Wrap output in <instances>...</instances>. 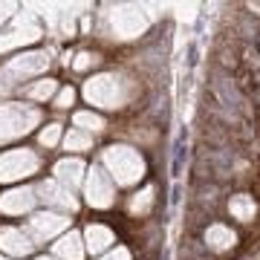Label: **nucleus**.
Wrapping results in <instances>:
<instances>
[{"instance_id":"obj_1","label":"nucleus","mask_w":260,"mask_h":260,"mask_svg":"<svg viewBox=\"0 0 260 260\" xmlns=\"http://www.w3.org/2000/svg\"><path fill=\"white\" fill-rule=\"evenodd\" d=\"M107 165L113 168V177H119V182H133V179L142 177V159L130 148H110L107 150Z\"/></svg>"},{"instance_id":"obj_2","label":"nucleus","mask_w":260,"mask_h":260,"mask_svg":"<svg viewBox=\"0 0 260 260\" xmlns=\"http://www.w3.org/2000/svg\"><path fill=\"white\" fill-rule=\"evenodd\" d=\"M35 156L26 153V150H15V153H6L0 159V179H15V177H26L29 171H35Z\"/></svg>"},{"instance_id":"obj_3","label":"nucleus","mask_w":260,"mask_h":260,"mask_svg":"<svg viewBox=\"0 0 260 260\" xmlns=\"http://www.w3.org/2000/svg\"><path fill=\"white\" fill-rule=\"evenodd\" d=\"M87 99L102 107H116V78H95L87 84Z\"/></svg>"},{"instance_id":"obj_4","label":"nucleus","mask_w":260,"mask_h":260,"mask_svg":"<svg viewBox=\"0 0 260 260\" xmlns=\"http://www.w3.org/2000/svg\"><path fill=\"white\" fill-rule=\"evenodd\" d=\"M87 191H90V203H93V205H110L113 185L104 179V174L99 171V168H93V177H90V185H87Z\"/></svg>"},{"instance_id":"obj_5","label":"nucleus","mask_w":260,"mask_h":260,"mask_svg":"<svg viewBox=\"0 0 260 260\" xmlns=\"http://www.w3.org/2000/svg\"><path fill=\"white\" fill-rule=\"evenodd\" d=\"M205 240H208V246H211L214 251H225L234 246V232L232 229H225V225H211L208 229V234H205Z\"/></svg>"},{"instance_id":"obj_6","label":"nucleus","mask_w":260,"mask_h":260,"mask_svg":"<svg viewBox=\"0 0 260 260\" xmlns=\"http://www.w3.org/2000/svg\"><path fill=\"white\" fill-rule=\"evenodd\" d=\"M229 208H232V214L237 217V220H243V223H249L251 217H254V200H251L249 194H237L232 197V203H229Z\"/></svg>"},{"instance_id":"obj_7","label":"nucleus","mask_w":260,"mask_h":260,"mask_svg":"<svg viewBox=\"0 0 260 260\" xmlns=\"http://www.w3.org/2000/svg\"><path fill=\"white\" fill-rule=\"evenodd\" d=\"M41 194H44V200H49V203H58V205H64V208H70V211L75 208L73 194H67V191H58L55 182H44V185H41Z\"/></svg>"},{"instance_id":"obj_8","label":"nucleus","mask_w":260,"mask_h":260,"mask_svg":"<svg viewBox=\"0 0 260 260\" xmlns=\"http://www.w3.org/2000/svg\"><path fill=\"white\" fill-rule=\"evenodd\" d=\"M0 240H3V246H6L9 251H18V254H20V251L32 249V243H29L20 232H15V229H6V232L0 234Z\"/></svg>"},{"instance_id":"obj_9","label":"nucleus","mask_w":260,"mask_h":260,"mask_svg":"<svg viewBox=\"0 0 260 260\" xmlns=\"http://www.w3.org/2000/svg\"><path fill=\"white\" fill-rule=\"evenodd\" d=\"M87 240H90V249L93 251H102L107 243H113V234L104 229V225H90L87 229Z\"/></svg>"},{"instance_id":"obj_10","label":"nucleus","mask_w":260,"mask_h":260,"mask_svg":"<svg viewBox=\"0 0 260 260\" xmlns=\"http://www.w3.org/2000/svg\"><path fill=\"white\" fill-rule=\"evenodd\" d=\"M32 225H35L38 232H44V234H52V232H58V229H64L67 225V220H61V217H52V214H41V217H35L32 220Z\"/></svg>"},{"instance_id":"obj_11","label":"nucleus","mask_w":260,"mask_h":260,"mask_svg":"<svg viewBox=\"0 0 260 260\" xmlns=\"http://www.w3.org/2000/svg\"><path fill=\"white\" fill-rule=\"evenodd\" d=\"M12 200H3V208L6 211H26L29 205H32V194L29 191H15V194H9Z\"/></svg>"},{"instance_id":"obj_12","label":"nucleus","mask_w":260,"mask_h":260,"mask_svg":"<svg viewBox=\"0 0 260 260\" xmlns=\"http://www.w3.org/2000/svg\"><path fill=\"white\" fill-rule=\"evenodd\" d=\"M58 171V179H61V182H70V185H75V182H78V174H81V162H61V165L55 168Z\"/></svg>"},{"instance_id":"obj_13","label":"nucleus","mask_w":260,"mask_h":260,"mask_svg":"<svg viewBox=\"0 0 260 260\" xmlns=\"http://www.w3.org/2000/svg\"><path fill=\"white\" fill-rule=\"evenodd\" d=\"M58 254L67 260H81V249H78V237L75 234H70V237H64V240L58 243Z\"/></svg>"},{"instance_id":"obj_14","label":"nucleus","mask_w":260,"mask_h":260,"mask_svg":"<svg viewBox=\"0 0 260 260\" xmlns=\"http://www.w3.org/2000/svg\"><path fill=\"white\" fill-rule=\"evenodd\" d=\"M75 124H81V127H87V130H102L104 127L102 116H93V113H78V116H75Z\"/></svg>"},{"instance_id":"obj_15","label":"nucleus","mask_w":260,"mask_h":260,"mask_svg":"<svg viewBox=\"0 0 260 260\" xmlns=\"http://www.w3.org/2000/svg\"><path fill=\"white\" fill-rule=\"evenodd\" d=\"M87 145H90V139H87L84 133H78V130H73V133L67 136V148L70 150H84Z\"/></svg>"},{"instance_id":"obj_16","label":"nucleus","mask_w":260,"mask_h":260,"mask_svg":"<svg viewBox=\"0 0 260 260\" xmlns=\"http://www.w3.org/2000/svg\"><path fill=\"white\" fill-rule=\"evenodd\" d=\"M52 90H55V81H41V84L35 87V90H29V93L38 95V99H47V95L52 93Z\"/></svg>"},{"instance_id":"obj_17","label":"nucleus","mask_w":260,"mask_h":260,"mask_svg":"<svg viewBox=\"0 0 260 260\" xmlns=\"http://www.w3.org/2000/svg\"><path fill=\"white\" fill-rule=\"evenodd\" d=\"M58 130H61L58 124H52V127H47L44 133H41V142H44V145H55V142H58Z\"/></svg>"},{"instance_id":"obj_18","label":"nucleus","mask_w":260,"mask_h":260,"mask_svg":"<svg viewBox=\"0 0 260 260\" xmlns=\"http://www.w3.org/2000/svg\"><path fill=\"white\" fill-rule=\"evenodd\" d=\"M67 104H73V90H64L58 95V107H67Z\"/></svg>"},{"instance_id":"obj_19","label":"nucleus","mask_w":260,"mask_h":260,"mask_svg":"<svg viewBox=\"0 0 260 260\" xmlns=\"http://www.w3.org/2000/svg\"><path fill=\"white\" fill-rule=\"evenodd\" d=\"M104 260H130V257H127V251L124 249H119V251H113V254H107Z\"/></svg>"},{"instance_id":"obj_20","label":"nucleus","mask_w":260,"mask_h":260,"mask_svg":"<svg viewBox=\"0 0 260 260\" xmlns=\"http://www.w3.org/2000/svg\"><path fill=\"white\" fill-rule=\"evenodd\" d=\"M41 260H47V257H41Z\"/></svg>"}]
</instances>
